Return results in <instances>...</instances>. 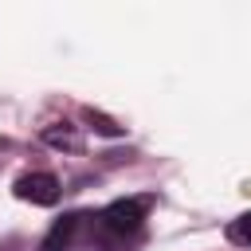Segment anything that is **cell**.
<instances>
[{
    "instance_id": "obj_1",
    "label": "cell",
    "mask_w": 251,
    "mask_h": 251,
    "mask_svg": "<svg viewBox=\"0 0 251 251\" xmlns=\"http://www.w3.org/2000/svg\"><path fill=\"white\" fill-rule=\"evenodd\" d=\"M141 220H145V200H114L98 216V231L102 239H126L141 231Z\"/></svg>"
},
{
    "instance_id": "obj_2",
    "label": "cell",
    "mask_w": 251,
    "mask_h": 251,
    "mask_svg": "<svg viewBox=\"0 0 251 251\" xmlns=\"http://www.w3.org/2000/svg\"><path fill=\"white\" fill-rule=\"evenodd\" d=\"M16 196L31 200V204H55L59 200V180L51 173H27L16 180Z\"/></svg>"
},
{
    "instance_id": "obj_3",
    "label": "cell",
    "mask_w": 251,
    "mask_h": 251,
    "mask_svg": "<svg viewBox=\"0 0 251 251\" xmlns=\"http://www.w3.org/2000/svg\"><path fill=\"white\" fill-rule=\"evenodd\" d=\"M78 224H82V216L78 212H71V216H63L51 231H47V239H43V251H63L71 239H75V231H78Z\"/></svg>"
},
{
    "instance_id": "obj_4",
    "label": "cell",
    "mask_w": 251,
    "mask_h": 251,
    "mask_svg": "<svg viewBox=\"0 0 251 251\" xmlns=\"http://www.w3.org/2000/svg\"><path fill=\"white\" fill-rule=\"evenodd\" d=\"M227 239L239 243V247H251V212H243V216H235L227 224Z\"/></svg>"
}]
</instances>
